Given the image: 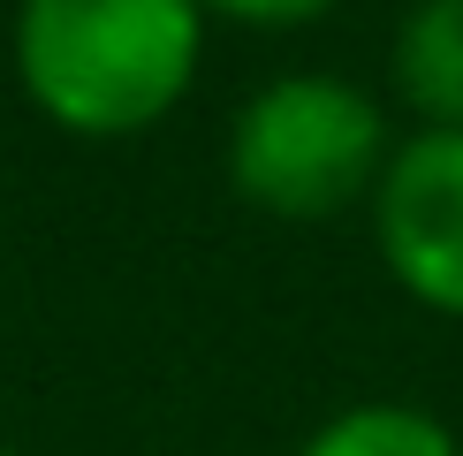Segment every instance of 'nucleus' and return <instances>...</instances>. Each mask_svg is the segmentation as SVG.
Returning a JSON list of instances; mask_svg holds the SVG:
<instances>
[{
	"label": "nucleus",
	"instance_id": "0eeeda50",
	"mask_svg": "<svg viewBox=\"0 0 463 456\" xmlns=\"http://www.w3.org/2000/svg\"><path fill=\"white\" fill-rule=\"evenodd\" d=\"M0 456H24V449H8V442H0Z\"/></svg>",
	"mask_w": 463,
	"mask_h": 456
},
{
	"label": "nucleus",
	"instance_id": "7ed1b4c3",
	"mask_svg": "<svg viewBox=\"0 0 463 456\" xmlns=\"http://www.w3.org/2000/svg\"><path fill=\"white\" fill-rule=\"evenodd\" d=\"M380 266L440 319H463V129H418L373 183Z\"/></svg>",
	"mask_w": 463,
	"mask_h": 456
},
{
	"label": "nucleus",
	"instance_id": "f257e3e1",
	"mask_svg": "<svg viewBox=\"0 0 463 456\" xmlns=\"http://www.w3.org/2000/svg\"><path fill=\"white\" fill-rule=\"evenodd\" d=\"M15 84L69 138L167 122L205 62L198 0H15Z\"/></svg>",
	"mask_w": 463,
	"mask_h": 456
},
{
	"label": "nucleus",
	"instance_id": "39448f33",
	"mask_svg": "<svg viewBox=\"0 0 463 456\" xmlns=\"http://www.w3.org/2000/svg\"><path fill=\"white\" fill-rule=\"evenodd\" d=\"M297 456H463V442L418 404H350Z\"/></svg>",
	"mask_w": 463,
	"mask_h": 456
},
{
	"label": "nucleus",
	"instance_id": "423d86ee",
	"mask_svg": "<svg viewBox=\"0 0 463 456\" xmlns=\"http://www.w3.org/2000/svg\"><path fill=\"white\" fill-rule=\"evenodd\" d=\"M205 15H228V24H259V31H297V24H319L335 0H198Z\"/></svg>",
	"mask_w": 463,
	"mask_h": 456
},
{
	"label": "nucleus",
	"instance_id": "20e7f679",
	"mask_svg": "<svg viewBox=\"0 0 463 456\" xmlns=\"http://www.w3.org/2000/svg\"><path fill=\"white\" fill-rule=\"evenodd\" d=\"M388 69L426 129H463V0H411Z\"/></svg>",
	"mask_w": 463,
	"mask_h": 456
},
{
	"label": "nucleus",
	"instance_id": "f03ea898",
	"mask_svg": "<svg viewBox=\"0 0 463 456\" xmlns=\"http://www.w3.org/2000/svg\"><path fill=\"white\" fill-rule=\"evenodd\" d=\"M388 114L350 76H274L228 122V183L274 221H335L388 167Z\"/></svg>",
	"mask_w": 463,
	"mask_h": 456
}]
</instances>
